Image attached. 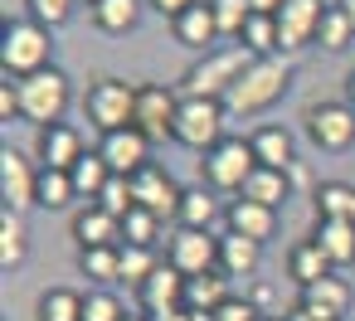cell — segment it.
I'll return each instance as SVG.
<instances>
[{
  "label": "cell",
  "instance_id": "obj_1",
  "mask_svg": "<svg viewBox=\"0 0 355 321\" xmlns=\"http://www.w3.org/2000/svg\"><path fill=\"white\" fill-rule=\"evenodd\" d=\"M287 88H292V64H287L282 54L253 59V64L243 69V78L224 93V112H234V117H253V112L282 103Z\"/></svg>",
  "mask_w": 355,
  "mask_h": 321
},
{
  "label": "cell",
  "instance_id": "obj_2",
  "mask_svg": "<svg viewBox=\"0 0 355 321\" xmlns=\"http://www.w3.org/2000/svg\"><path fill=\"white\" fill-rule=\"evenodd\" d=\"M258 54L248 49V44H219V49H209L190 73H185V98H214V103H224V93L243 78V69L253 64Z\"/></svg>",
  "mask_w": 355,
  "mask_h": 321
},
{
  "label": "cell",
  "instance_id": "obj_3",
  "mask_svg": "<svg viewBox=\"0 0 355 321\" xmlns=\"http://www.w3.org/2000/svg\"><path fill=\"white\" fill-rule=\"evenodd\" d=\"M49 54H54V40L35 20H15V25H6V35H0V64H6V78L10 73L15 78H30V73L54 69Z\"/></svg>",
  "mask_w": 355,
  "mask_h": 321
},
{
  "label": "cell",
  "instance_id": "obj_4",
  "mask_svg": "<svg viewBox=\"0 0 355 321\" xmlns=\"http://www.w3.org/2000/svg\"><path fill=\"white\" fill-rule=\"evenodd\" d=\"M15 93H20V117H30L40 132L64 122V107H69V78H64L59 69L15 78Z\"/></svg>",
  "mask_w": 355,
  "mask_h": 321
},
{
  "label": "cell",
  "instance_id": "obj_5",
  "mask_svg": "<svg viewBox=\"0 0 355 321\" xmlns=\"http://www.w3.org/2000/svg\"><path fill=\"white\" fill-rule=\"evenodd\" d=\"M224 103L214 98H180V112H175V141L190 146V151H214L224 141Z\"/></svg>",
  "mask_w": 355,
  "mask_h": 321
},
{
  "label": "cell",
  "instance_id": "obj_6",
  "mask_svg": "<svg viewBox=\"0 0 355 321\" xmlns=\"http://www.w3.org/2000/svg\"><path fill=\"white\" fill-rule=\"evenodd\" d=\"M132 117H137V88H132V83H122V78H98V83L88 88V122H93L103 137L132 127Z\"/></svg>",
  "mask_w": 355,
  "mask_h": 321
},
{
  "label": "cell",
  "instance_id": "obj_7",
  "mask_svg": "<svg viewBox=\"0 0 355 321\" xmlns=\"http://www.w3.org/2000/svg\"><path fill=\"white\" fill-rule=\"evenodd\" d=\"M200 171H205V185H209V190H243V180L258 171V156H253L248 141L224 137L214 151H205Z\"/></svg>",
  "mask_w": 355,
  "mask_h": 321
},
{
  "label": "cell",
  "instance_id": "obj_8",
  "mask_svg": "<svg viewBox=\"0 0 355 321\" xmlns=\"http://www.w3.org/2000/svg\"><path fill=\"white\" fill-rule=\"evenodd\" d=\"M175 112H180V98L171 88L141 83L137 88V117H132V127L146 141H175Z\"/></svg>",
  "mask_w": 355,
  "mask_h": 321
},
{
  "label": "cell",
  "instance_id": "obj_9",
  "mask_svg": "<svg viewBox=\"0 0 355 321\" xmlns=\"http://www.w3.org/2000/svg\"><path fill=\"white\" fill-rule=\"evenodd\" d=\"M306 137L321 151H350L355 146V107L350 103H311L306 107Z\"/></svg>",
  "mask_w": 355,
  "mask_h": 321
},
{
  "label": "cell",
  "instance_id": "obj_10",
  "mask_svg": "<svg viewBox=\"0 0 355 321\" xmlns=\"http://www.w3.org/2000/svg\"><path fill=\"white\" fill-rule=\"evenodd\" d=\"M166 263H171L175 272H185V277H205V272L219 268V238H214L209 229H180V234L171 238Z\"/></svg>",
  "mask_w": 355,
  "mask_h": 321
},
{
  "label": "cell",
  "instance_id": "obj_11",
  "mask_svg": "<svg viewBox=\"0 0 355 321\" xmlns=\"http://www.w3.org/2000/svg\"><path fill=\"white\" fill-rule=\"evenodd\" d=\"M132 195H137V205L151 209L156 219H180V200H185V190H180L161 166H141V171L132 175Z\"/></svg>",
  "mask_w": 355,
  "mask_h": 321
},
{
  "label": "cell",
  "instance_id": "obj_12",
  "mask_svg": "<svg viewBox=\"0 0 355 321\" xmlns=\"http://www.w3.org/2000/svg\"><path fill=\"white\" fill-rule=\"evenodd\" d=\"M321 20H326V6H321V0H282V10H277L282 49H287V54H292V49H306V44L316 40Z\"/></svg>",
  "mask_w": 355,
  "mask_h": 321
},
{
  "label": "cell",
  "instance_id": "obj_13",
  "mask_svg": "<svg viewBox=\"0 0 355 321\" xmlns=\"http://www.w3.org/2000/svg\"><path fill=\"white\" fill-rule=\"evenodd\" d=\"M35 190H40V166H30L20 151H0V195H6V209H30L35 205Z\"/></svg>",
  "mask_w": 355,
  "mask_h": 321
},
{
  "label": "cell",
  "instance_id": "obj_14",
  "mask_svg": "<svg viewBox=\"0 0 355 321\" xmlns=\"http://www.w3.org/2000/svg\"><path fill=\"white\" fill-rule=\"evenodd\" d=\"M185 287H190V277L185 272H175L171 263H161L137 292H141V306L161 321V316H171V311H185Z\"/></svg>",
  "mask_w": 355,
  "mask_h": 321
},
{
  "label": "cell",
  "instance_id": "obj_15",
  "mask_svg": "<svg viewBox=\"0 0 355 321\" xmlns=\"http://www.w3.org/2000/svg\"><path fill=\"white\" fill-rule=\"evenodd\" d=\"M103 161L112 166V175H137L141 166H151V141L137 132V127H122V132H107L103 137Z\"/></svg>",
  "mask_w": 355,
  "mask_h": 321
},
{
  "label": "cell",
  "instance_id": "obj_16",
  "mask_svg": "<svg viewBox=\"0 0 355 321\" xmlns=\"http://www.w3.org/2000/svg\"><path fill=\"white\" fill-rule=\"evenodd\" d=\"M73 238H78V253L83 248H122V219H112L107 209L88 205L73 214Z\"/></svg>",
  "mask_w": 355,
  "mask_h": 321
},
{
  "label": "cell",
  "instance_id": "obj_17",
  "mask_svg": "<svg viewBox=\"0 0 355 321\" xmlns=\"http://www.w3.org/2000/svg\"><path fill=\"white\" fill-rule=\"evenodd\" d=\"M83 161V137L73 132V127H44L40 132V166L44 171H73Z\"/></svg>",
  "mask_w": 355,
  "mask_h": 321
},
{
  "label": "cell",
  "instance_id": "obj_18",
  "mask_svg": "<svg viewBox=\"0 0 355 321\" xmlns=\"http://www.w3.org/2000/svg\"><path fill=\"white\" fill-rule=\"evenodd\" d=\"M171 30H175V40H180L185 49H200V54H209V49L219 44V25H214L209 0H200V6H190L180 20H171Z\"/></svg>",
  "mask_w": 355,
  "mask_h": 321
},
{
  "label": "cell",
  "instance_id": "obj_19",
  "mask_svg": "<svg viewBox=\"0 0 355 321\" xmlns=\"http://www.w3.org/2000/svg\"><path fill=\"white\" fill-rule=\"evenodd\" d=\"M224 219H229V234H243V238H253V243L272 238V229H277V209L253 205V200H234Z\"/></svg>",
  "mask_w": 355,
  "mask_h": 321
},
{
  "label": "cell",
  "instance_id": "obj_20",
  "mask_svg": "<svg viewBox=\"0 0 355 321\" xmlns=\"http://www.w3.org/2000/svg\"><path fill=\"white\" fill-rule=\"evenodd\" d=\"M263 263V243L243 238V234H224L219 238V272L224 277H253Z\"/></svg>",
  "mask_w": 355,
  "mask_h": 321
},
{
  "label": "cell",
  "instance_id": "obj_21",
  "mask_svg": "<svg viewBox=\"0 0 355 321\" xmlns=\"http://www.w3.org/2000/svg\"><path fill=\"white\" fill-rule=\"evenodd\" d=\"M287 195H292V175L287 171H272V166H258L243 180V190H239V200H253V205H268V209H277Z\"/></svg>",
  "mask_w": 355,
  "mask_h": 321
},
{
  "label": "cell",
  "instance_id": "obj_22",
  "mask_svg": "<svg viewBox=\"0 0 355 321\" xmlns=\"http://www.w3.org/2000/svg\"><path fill=\"white\" fill-rule=\"evenodd\" d=\"M316 248L331 258V268H350L355 263V224H340V219H316Z\"/></svg>",
  "mask_w": 355,
  "mask_h": 321
},
{
  "label": "cell",
  "instance_id": "obj_23",
  "mask_svg": "<svg viewBox=\"0 0 355 321\" xmlns=\"http://www.w3.org/2000/svg\"><path fill=\"white\" fill-rule=\"evenodd\" d=\"M258 166H272V171H292V132L287 127H258L248 137Z\"/></svg>",
  "mask_w": 355,
  "mask_h": 321
},
{
  "label": "cell",
  "instance_id": "obj_24",
  "mask_svg": "<svg viewBox=\"0 0 355 321\" xmlns=\"http://www.w3.org/2000/svg\"><path fill=\"white\" fill-rule=\"evenodd\" d=\"M287 272H292L297 287H311V282L331 277V258L316 248V238H302V243H292V253H287Z\"/></svg>",
  "mask_w": 355,
  "mask_h": 321
},
{
  "label": "cell",
  "instance_id": "obj_25",
  "mask_svg": "<svg viewBox=\"0 0 355 321\" xmlns=\"http://www.w3.org/2000/svg\"><path fill=\"white\" fill-rule=\"evenodd\" d=\"M88 15H93V25L103 35H127L141 20V0H93Z\"/></svg>",
  "mask_w": 355,
  "mask_h": 321
},
{
  "label": "cell",
  "instance_id": "obj_26",
  "mask_svg": "<svg viewBox=\"0 0 355 321\" xmlns=\"http://www.w3.org/2000/svg\"><path fill=\"white\" fill-rule=\"evenodd\" d=\"M316 219H340V224H355V185L345 180H326L316 185Z\"/></svg>",
  "mask_w": 355,
  "mask_h": 321
},
{
  "label": "cell",
  "instance_id": "obj_27",
  "mask_svg": "<svg viewBox=\"0 0 355 321\" xmlns=\"http://www.w3.org/2000/svg\"><path fill=\"white\" fill-rule=\"evenodd\" d=\"M224 302H229V277H224L219 268L205 272V277H190V287H185V306H190V311H209V316H214Z\"/></svg>",
  "mask_w": 355,
  "mask_h": 321
},
{
  "label": "cell",
  "instance_id": "obj_28",
  "mask_svg": "<svg viewBox=\"0 0 355 321\" xmlns=\"http://www.w3.org/2000/svg\"><path fill=\"white\" fill-rule=\"evenodd\" d=\"M69 175H73L78 200H83V195H88V200H98V195L107 190V180H112V166L103 161V151H83V161H78Z\"/></svg>",
  "mask_w": 355,
  "mask_h": 321
},
{
  "label": "cell",
  "instance_id": "obj_29",
  "mask_svg": "<svg viewBox=\"0 0 355 321\" xmlns=\"http://www.w3.org/2000/svg\"><path fill=\"white\" fill-rule=\"evenodd\" d=\"M25 219L15 214V209H0V268L6 272H15L20 263H25Z\"/></svg>",
  "mask_w": 355,
  "mask_h": 321
},
{
  "label": "cell",
  "instance_id": "obj_30",
  "mask_svg": "<svg viewBox=\"0 0 355 321\" xmlns=\"http://www.w3.org/2000/svg\"><path fill=\"white\" fill-rule=\"evenodd\" d=\"M73 200H78L73 175H69V171H44V166H40V190H35V205H40V209H69Z\"/></svg>",
  "mask_w": 355,
  "mask_h": 321
},
{
  "label": "cell",
  "instance_id": "obj_31",
  "mask_svg": "<svg viewBox=\"0 0 355 321\" xmlns=\"http://www.w3.org/2000/svg\"><path fill=\"white\" fill-rule=\"evenodd\" d=\"M214 219H219V200H214V190H209V185L185 190V200H180V229H209Z\"/></svg>",
  "mask_w": 355,
  "mask_h": 321
},
{
  "label": "cell",
  "instance_id": "obj_32",
  "mask_svg": "<svg viewBox=\"0 0 355 321\" xmlns=\"http://www.w3.org/2000/svg\"><path fill=\"white\" fill-rule=\"evenodd\" d=\"M40 321H83V292L73 287H49L40 297Z\"/></svg>",
  "mask_w": 355,
  "mask_h": 321
},
{
  "label": "cell",
  "instance_id": "obj_33",
  "mask_svg": "<svg viewBox=\"0 0 355 321\" xmlns=\"http://www.w3.org/2000/svg\"><path fill=\"white\" fill-rule=\"evenodd\" d=\"M78 268L93 282H122V248H83L78 253Z\"/></svg>",
  "mask_w": 355,
  "mask_h": 321
},
{
  "label": "cell",
  "instance_id": "obj_34",
  "mask_svg": "<svg viewBox=\"0 0 355 321\" xmlns=\"http://www.w3.org/2000/svg\"><path fill=\"white\" fill-rule=\"evenodd\" d=\"M214 10V25H219V40H243V25L253 20L248 0H209Z\"/></svg>",
  "mask_w": 355,
  "mask_h": 321
},
{
  "label": "cell",
  "instance_id": "obj_35",
  "mask_svg": "<svg viewBox=\"0 0 355 321\" xmlns=\"http://www.w3.org/2000/svg\"><path fill=\"white\" fill-rule=\"evenodd\" d=\"M350 40H355V25L345 20V10H340V6H326V20H321V30H316V44L331 49V54H340Z\"/></svg>",
  "mask_w": 355,
  "mask_h": 321
},
{
  "label": "cell",
  "instance_id": "obj_36",
  "mask_svg": "<svg viewBox=\"0 0 355 321\" xmlns=\"http://www.w3.org/2000/svg\"><path fill=\"white\" fill-rule=\"evenodd\" d=\"M161 224H166V219H156L151 209H141V205H137V209L122 219V243H132V248H151V243H156V234H161Z\"/></svg>",
  "mask_w": 355,
  "mask_h": 321
},
{
  "label": "cell",
  "instance_id": "obj_37",
  "mask_svg": "<svg viewBox=\"0 0 355 321\" xmlns=\"http://www.w3.org/2000/svg\"><path fill=\"white\" fill-rule=\"evenodd\" d=\"M93 205H98V209H107L112 219H127V214L137 209V195H132V175H112V180H107V190H103V195H98Z\"/></svg>",
  "mask_w": 355,
  "mask_h": 321
},
{
  "label": "cell",
  "instance_id": "obj_38",
  "mask_svg": "<svg viewBox=\"0 0 355 321\" xmlns=\"http://www.w3.org/2000/svg\"><path fill=\"white\" fill-rule=\"evenodd\" d=\"M156 268H161V263H156L151 248H132V243H122V282H137V287H141Z\"/></svg>",
  "mask_w": 355,
  "mask_h": 321
},
{
  "label": "cell",
  "instance_id": "obj_39",
  "mask_svg": "<svg viewBox=\"0 0 355 321\" xmlns=\"http://www.w3.org/2000/svg\"><path fill=\"white\" fill-rule=\"evenodd\" d=\"M83 321H127V311H122V302L103 287V292H88V297H83Z\"/></svg>",
  "mask_w": 355,
  "mask_h": 321
},
{
  "label": "cell",
  "instance_id": "obj_40",
  "mask_svg": "<svg viewBox=\"0 0 355 321\" xmlns=\"http://www.w3.org/2000/svg\"><path fill=\"white\" fill-rule=\"evenodd\" d=\"M25 6H30V20H35V25L54 30V25H64V20L73 15L78 0H25Z\"/></svg>",
  "mask_w": 355,
  "mask_h": 321
},
{
  "label": "cell",
  "instance_id": "obj_41",
  "mask_svg": "<svg viewBox=\"0 0 355 321\" xmlns=\"http://www.w3.org/2000/svg\"><path fill=\"white\" fill-rule=\"evenodd\" d=\"M214 321H263V316H258V306H253L248 297H229V302L214 311Z\"/></svg>",
  "mask_w": 355,
  "mask_h": 321
},
{
  "label": "cell",
  "instance_id": "obj_42",
  "mask_svg": "<svg viewBox=\"0 0 355 321\" xmlns=\"http://www.w3.org/2000/svg\"><path fill=\"white\" fill-rule=\"evenodd\" d=\"M10 117H20V93H15V83L6 78V88H0V122H10Z\"/></svg>",
  "mask_w": 355,
  "mask_h": 321
},
{
  "label": "cell",
  "instance_id": "obj_43",
  "mask_svg": "<svg viewBox=\"0 0 355 321\" xmlns=\"http://www.w3.org/2000/svg\"><path fill=\"white\" fill-rule=\"evenodd\" d=\"M151 10H161V15H171V20H180L190 6H200V0H146Z\"/></svg>",
  "mask_w": 355,
  "mask_h": 321
},
{
  "label": "cell",
  "instance_id": "obj_44",
  "mask_svg": "<svg viewBox=\"0 0 355 321\" xmlns=\"http://www.w3.org/2000/svg\"><path fill=\"white\" fill-rule=\"evenodd\" d=\"M248 10H253V15H277L282 0H248Z\"/></svg>",
  "mask_w": 355,
  "mask_h": 321
},
{
  "label": "cell",
  "instance_id": "obj_45",
  "mask_svg": "<svg viewBox=\"0 0 355 321\" xmlns=\"http://www.w3.org/2000/svg\"><path fill=\"white\" fill-rule=\"evenodd\" d=\"M345 103H350V107H355V69H350V73H345Z\"/></svg>",
  "mask_w": 355,
  "mask_h": 321
},
{
  "label": "cell",
  "instance_id": "obj_46",
  "mask_svg": "<svg viewBox=\"0 0 355 321\" xmlns=\"http://www.w3.org/2000/svg\"><path fill=\"white\" fill-rule=\"evenodd\" d=\"M336 6H340V10H345V20L355 25V0H336Z\"/></svg>",
  "mask_w": 355,
  "mask_h": 321
},
{
  "label": "cell",
  "instance_id": "obj_47",
  "mask_svg": "<svg viewBox=\"0 0 355 321\" xmlns=\"http://www.w3.org/2000/svg\"><path fill=\"white\" fill-rule=\"evenodd\" d=\"M127 321H141V316H127Z\"/></svg>",
  "mask_w": 355,
  "mask_h": 321
},
{
  "label": "cell",
  "instance_id": "obj_48",
  "mask_svg": "<svg viewBox=\"0 0 355 321\" xmlns=\"http://www.w3.org/2000/svg\"><path fill=\"white\" fill-rule=\"evenodd\" d=\"M88 6H93V0H88Z\"/></svg>",
  "mask_w": 355,
  "mask_h": 321
},
{
  "label": "cell",
  "instance_id": "obj_49",
  "mask_svg": "<svg viewBox=\"0 0 355 321\" xmlns=\"http://www.w3.org/2000/svg\"><path fill=\"white\" fill-rule=\"evenodd\" d=\"M263 321H268V316H263Z\"/></svg>",
  "mask_w": 355,
  "mask_h": 321
}]
</instances>
